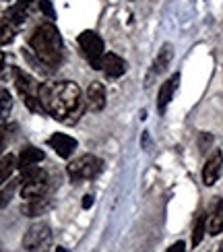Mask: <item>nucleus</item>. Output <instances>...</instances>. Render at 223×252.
<instances>
[{
  "label": "nucleus",
  "mask_w": 223,
  "mask_h": 252,
  "mask_svg": "<svg viewBox=\"0 0 223 252\" xmlns=\"http://www.w3.org/2000/svg\"><path fill=\"white\" fill-rule=\"evenodd\" d=\"M39 103L44 114H50L64 124H74L87 106L83 91L72 81H48L39 85Z\"/></svg>",
  "instance_id": "f257e3e1"
},
{
  "label": "nucleus",
  "mask_w": 223,
  "mask_h": 252,
  "mask_svg": "<svg viewBox=\"0 0 223 252\" xmlns=\"http://www.w3.org/2000/svg\"><path fill=\"white\" fill-rule=\"evenodd\" d=\"M29 48L35 60L48 68H58L64 60V41L54 23H41L29 37Z\"/></svg>",
  "instance_id": "f03ea898"
},
{
  "label": "nucleus",
  "mask_w": 223,
  "mask_h": 252,
  "mask_svg": "<svg viewBox=\"0 0 223 252\" xmlns=\"http://www.w3.org/2000/svg\"><path fill=\"white\" fill-rule=\"evenodd\" d=\"M48 192H50V176L46 170H41L39 165H31L21 170V196L25 201L48 196Z\"/></svg>",
  "instance_id": "7ed1b4c3"
},
{
  "label": "nucleus",
  "mask_w": 223,
  "mask_h": 252,
  "mask_svg": "<svg viewBox=\"0 0 223 252\" xmlns=\"http://www.w3.org/2000/svg\"><path fill=\"white\" fill-rule=\"evenodd\" d=\"M13 79H15V89L19 93V97L23 99L25 108H29L31 112L44 114L39 103V83H35V79L29 72L21 70L17 66H13Z\"/></svg>",
  "instance_id": "20e7f679"
},
{
  "label": "nucleus",
  "mask_w": 223,
  "mask_h": 252,
  "mask_svg": "<svg viewBox=\"0 0 223 252\" xmlns=\"http://www.w3.org/2000/svg\"><path fill=\"white\" fill-rule=\"evenodd\" d=\"M101 172H103V159L97 155H91V153L81 155L79 159L70 161L66 167V174L70 178V182H74V184L95 180Z\"/></svg>",
  "instance_id": "39448f33"
},
{
  "label": "nucleus",
  "mask_w": 223,
  "mask_h": 252,
  "mask_svg": "<svg viewBox=\"0 0 223 252\" xmlns=\"http://www.w3.org/2000/svg\"><path fill=\"white\" fill-rule=\"evenodd\" d=\"M52 227L46 221L31 225L23 236V248L27 252H50L52 248Z\"/></svg>",
  "instance_id": "423d86ee"
},
{
  "label": "nucleus",
  "mask_w": 223,
  "mask_h": 252,
  "mask_svg": "<svg viewBox=\"0 0 223 252\" xmlns=\"http://www.w3.org/2000/svg\"><path fill=\"white\" fill-rule=\"evenodd\" d=\"M79 48L83 52V56L87 58V62L91 64V68H97L101 66V58H103V39L95 33V31H83V33L79 35Z\"/></svg>",
  "instance_id": "0eeeda50"
},
{
  "label": "nucleus",
  "mask_w": 223,
  "mask_h": 252,
  "mask_svg": "<svg viewBox=\"0 0 223 252\" xmlns=\"http://www.w3.org/2000/svg\"><path fill=\"white\" fill-rule=\"evenodd\" d=\"M31 10H33V0H17V2L4 13L2 19L6 21L10 27L19 29L27 21V17L31 15Z\"/></svg>",
  "instance_id": "6e6552de"
},
{
  "label": "nucleus",
  "mask_w": 223,
  "mask_h": 252,
  "mask_svg": "<svg viewBox=\"0 0 223 252\" xmlns=\"http://www.w3.org/2000/svg\"><path fill=\"white\" fill-rule=\"evenodd\" d=\"M48 145L50 149H54L56 155H60L62 159H68V157L77 151V139H72L70 134H64V132H54L48 139Z\"/></svg>",
  "instance_id": "1a4fd4ad"
},
{
  "label": "nucleus",
  "mask_w": 223,
  "mask_h": 252,
  "mask_svg": "<svg viewBox=\"0 0 223 252\" xmlns=\"http://www.w3.org/2000/svg\"><path fill=\"white\" fill-rule=\"evenodd\" d=\"M126 60L122 58V56H118V54H103V58H101V66H99V70L103 72L108 79H118V77H122L124 72H126Z\"/></svg>",
  "instance_id": "9d476101"
},
{
  "label": "nucleus",
  "mask_w": 223,
  "mask_h": 252,
  "mask_svg": "<svg viewBox=\"0 0 223 252\" xmlns=\"http://www.w3.org/2000/svg\"><path fill=\"white\" fill-rule=\"evenodd\" d=\"M178 83H180V72H174V75L161 85V89H159V95H157V112L159 114H165L167 106L172 103L174 93L178 89Z\"/></svg>",
  "instance_id": "9b49d317"
},
{
  "label": "nucleus",
  "mask_w": 223,
  "mask_h": 252,
  "mask_svg": "<svg viewBox=\"0 0 223 252\" xmlns=\"http://www.w3.org/2000/svg\"><path fill=\"white\" fill-rule=\"evenodd\" d=\"M221 167H223V153L217 149V151L207 159V163H205V167H203V182H205L207 186H213V184L219 180Z\"/></svg>",
  "instance_id": "f8f14e48"
},
{
  "label": "nucleus",
  "mask_w": 223,
  "mask_h": 252,
  "mask_svg": "<svg viewBox=\"0 0 223 252\" xmlns=\"http://www.w3.org/2000/svg\"><path fill=\"white\" fill-rule=\"evenodd\" d=\"M85 101H87V108L91 112H101L105 108V87L101 83H91L87 87V95H85Z\"/></svg>",
  "instance_id": "ddd939ff"
},
{
  "label": "nucleus",
  "mask_w": 223,
  "mask_h": 252,
  "mask_svg": "<svg viewBox=\"0 0 223 252\" xmlns=\"http://www.w3.org/2000/svg\"><path fill=\"white\" fill-rule=\"evenodd\" d=\"M223 232V198H217L207 215V234L219 236Z\"/></svg>",
  "instance_id": "4468645a"
},
{
  "label": "nucleus",
  "mask_w": 223,
  "mask_h": 252,
  "mask_svg": "<svg viewBox=\"0 0 223 252\" xmlns=\"http://www.w3.org/2000/svg\"><path fill=\"white\" fill-rule=\"evenodd\" d=\"M44 157H46L44 151L37 149V147H33V145H29V147H25V149L19 153V157H17V167H19V170H25V167L37 165L39 161H44Z\"/></svg>",
  "instance_id": "2eb2a0df"
},
{
  "label": "nucleus",
  "mask_w": 223,
  "mask_h": 252,
  "mask_svg": "<svg viewBox=\"0 0 223 252\" xmlns=\"http://www.w3.org/2000/svg\"><path fill=\"white\" fill-rule=\"evenodd\" d=\"M172 58H174V46H172V44H163L161 50H159V54L155 56L153 68H151V77L165 72L167 66H169V62H172Z\"/></svg>",
  "instance_id": "dca6fc26"
},
{
  "label": "nucleus",
  "mask_w": 223,
  "mask_h": 252,
  "mask_svg": "<svg viewBox=\"0 0 223 252\" xmlns=\"http://www.w3.org/2000/svg\"><path fill=\"white\" fill-rule=\"evenodd\" d=\"M50 207H52V201H50L48 196L31 198V201H25V205H23V213H25L27 217H39V215H44Z\"/></svg>",
  "instance_id": "f3484780"
},
{
  "label": "nucleus",
  "mask_w": 223,
  "mask_h": 252,
  "mask_svg": "<svg viewBox=\"0 0 223 252\" xmlns=\"http://www.w3.org/2000/svg\"><path fill=\"white\" fill-rule=\"evenodd\" d=\"M15 167H17V157L15 155H2L0 157V186L13 176Z\"/></svg>",
  "instance_id": "a211bd4d"
},
{
  "label": "nucleus",
  "mask_w": 223,
  "mask_h": 252,
  "mask_svg": "<svg viewBox=\"0 0 223 252\" xmlns=\"http://www.w3.org/2000/svg\"><path fill=\"white\" fill-rule=\"evenodd\" d=\"M19 186H21V178H19V180H10L4 186H0V209L8 207V203L13 201V196H15Z\"/></svg>",
  "instance_id": "6ab92c4d"
},
{
  "label": "nucleus",
  "mask_w": 223,
  "mask_h": 252,
  "mask_svg": "<svg viewBox=\"0 0 223 252\" xmlns=\"http://www.w3.org/2000/svg\"><path fill=\"white\" fill-rule=\"evenodd\" d=\"M10 110H13V97H10L8 89L0 87V120H6Z\"/></svg>",
  "instance_id": "aec40b11"
},
{
  "label": "nucleus",
  "mask_w": 223,
  "mask_h": 252,
  "mask_svg": "<svg viewBox=\"0 0 223 252\" xmlns=\"http://www.w3.org/2000/svg\"><path fill=\"white\" fill-rule=\"evenodd\" d=\"M205 234H207V215H200L194 223V229H192V246H198L203 242Z\"/></svg>",
  "instance_id": "412c9836"
},
{
  "label": "nucleus",
  "mask_w": 223,
  "mask_h": 252,
  "mask_svg": "<svg viewBox=\"0 0 223 252\" xmlns=\"http://www.w3.org/2000/svg\"><path fill=\"white\" fill-rule=\"evenodd\" d=\"M39 8H41V13H44L46 17H50V19H54V17H56L54 6H52L50 0H39Z\"/></svg>",
  "instance_id": "4be33fe9"
},
{
  "label": "nucleus",
  "mask_w": 223,
  "mask_h": 252,
  "mask_svg": "<svg viewBox=\"0 0 223 252\" xmlns=\"http://www.w3.org/2000/svg\"><path fill=\"white\" fill-rule=\"evenodd\" d=\"M6 143H8V128H6L4 124H0V155L4 153Z\"/></svg>",
  "instance_id": "5701e85b"
},
{
  "label": "nucleus",
  "mask_w": 223,
  "mask_h": 252,
  "mask_svg": "<svg viewBox=\"0 0 223 252\" xmlns=\"http://www.w3.org/2000/svg\"><path fill=\"white\" fill-rule=\"evenodd\" d=\"M167 252H186V244L180 240V242H176V244H172L167 248Z\"/></svg>",
  "instance_id": "b1692460"
},
{
  "label": "nucleus",
  "mask_w": 223,
  "mask_h": 252,
  "mask_svg": "<svg viewBox=\"0 0 223 252\" xmlns=\"http://www.w3.org/2000/svg\"><path fill=\"white\" fill-rule=\"evenodd\" d=\"M213 141V136L211 134H203V141H200V151H207V145Z\"/></svg>",
  "instance_id": "393cba45"
},
{
  "label": "nucleus",
  "mask_w": 223,
  "mask_h": 252,
  "mask_svg": "<svg viewBox=\"0 0 223 252\" xmlns=\"http://www.w3.org/2000/svg\"><path fill=\"white\" fill-rule=\"evenodd\" d=\"M91 205H93V196L91 194H85L83 196V209H91Z\"/></svg>",
  "instance_id": "a878e982"
},
{
  "label": "nucleus",
  "mask_w": 223,
  "mask_h": 252,
  "mask_svg": "<svg viewBox=\"0 0 223 252\" xmlns=\"http://www.w3.org/2000/svg\"><path fill=\"white\" fill-rule=\"evenodd\" d=\"M2 66H4V52L0 50V70H2Z\"/></svg>",
  "instance_id": "bb28decb"
},
{
  "label": "nucleus",
  "mask_w": 223,
  "mask_h": 252,
  "mask_svg": "<svg viewBox=\"0 0 223 252\" xmlns=\"http://www.w3.org/2000/svg\"><path fill=\"white\" fill-rule=\"evenodd\" d=\"M217 252H223V244H221V246H219V248H217Z\"/></svg>",
  "instance_id": "cd10ccee"
},
{
  "label": "nucleus",
  "mask_w": 223,
  "mask_h": 252,
  "mask_svg": "<svg viewBox=\"0 0 223 252\" xmlns=\"http://www.w3.org/2000/svg\"><path fill=\"white\" fill-rule=\"evenodd\" d=\"M56 252H66V250H64V248H58V250H56Z\"/></svg>",
  "instance_id": "c85d7f7f"
}]
</instances>
